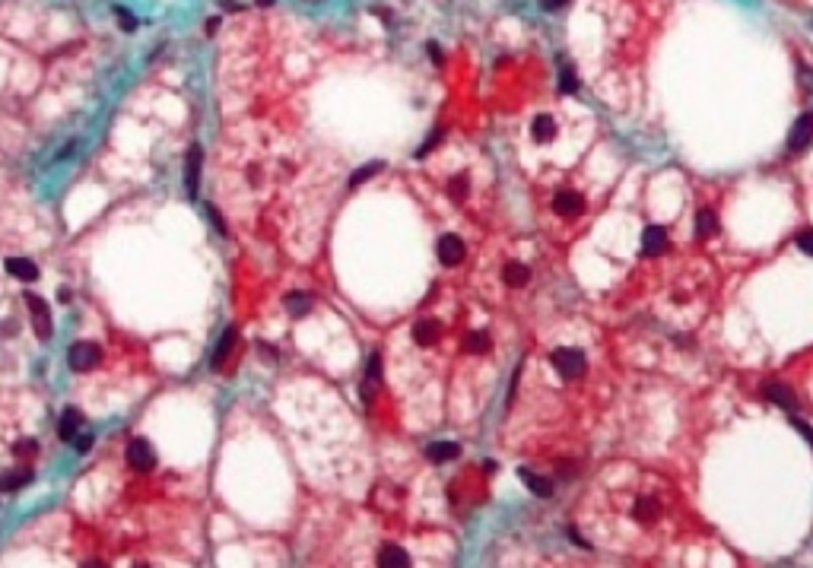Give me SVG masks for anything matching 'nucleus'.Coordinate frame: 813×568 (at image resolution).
<instances>
[{"label": "nucleus", "instance_id": "32", "mask_svg": "<svg viewBox=\"0 0 813 568\" xmlns=\"http://www.w3.org/2000/svg\"><path fill=\"white\" fill-rule=\"evenodd\" d=\"M207 213H210V220H213L216 232H220V235H226V232H229V229H226V222H222V216H220V213H216V210H213V206H207Z\"/></svg>", "mask_w": 813, "mask_h": 568}, {"label": "nucleus", "instance_id": "9", "mask_svg": "<svg viewBox=\"0 0 813 568\" xmlns=\"http://www.w3.org/2000/svg\"><path fill=\"white\" fill-rule=\"evenodd\" d=\"M642 251H645V254L667 251V229H664V226H648L645 235H642Z\"/></svg>", "mask_w": 813, "mask_h": 568}, {"label": "nucleus", "instance_id": "14", "mask_svg": "<svg viewBox=\"0 0 813 568\" xmlns=\"http://www.w3.org/2000/svg\"><path fill=\"white\" fill-rule=\"evenodd\" d=\"M458 454H461V445H455V441H435V445L426 448V457L432 460V464H445V460H455Z\"/></svg>", "mask_w": 813, "mask_h": 568}, {"label": "nucleus", "instance_id": "25", "mask_svg": "<svg viewBox=\"0 0 813 568\" xmlns=\"http://www.w3.org/2000/svg\"><path fill=\"white\" fill-rule=\"evenodd\" d=\"M381 169H385V165H381V162L362 165V169H359L356 175H353V178H350V187H359V185H362V181H369V178H372V175H375V171H381Z\"/></svg>", "mask_w": 813, "mask_h": 568}, {"label": "nucleus", "instance_id": "22", "mask_svg": "<svg viewBox=\"0 0 813 568\" xmlns=\"http://www.w3.org/2000/svg\"><path fill=\"white\" fill-rule=\"evenodd\" d=\"M658 514H661V508H658V502H651V499L635 505V520H642V524H651Z\"/></svg>", "mask_w": 813, "mask_h": 568}, {"label": "nucleus", "instance_id": "26", "mask_svg": "<svg viewBox=\"0 0 813 568\" xmlns=\"http://www.w3.org/2000/svg\"><path fill=\"white\" fill-rule=\"evenodd\" d=\"M467 349L470 353H486V349H490V336L483 334V330H474V334L467 336Z\"/></svg>", "mask_w": 813, "mask_h": 568}, {"label": "nucleus", "instance_id": "23", "mask_svg": "<svg viewBox=\"0 0 813 568\" xmlns=\"http://www.w3.org/2000/svg\"><path fill=\"white\" fill-rule=\"evenodd\" d=\"M575 90H579V76H575V70L563 67V70H559V92L569 96V92H575Z\"/></svg>", "mask_w": 813, "mask_h": 568}, {"label": "nucleus", "instance_id": "19", "mask_svg": "<svg viewBox=\"0 0 813 568\" xmlns=\"http://www.w3.org/2000/svg\"><path fill=\"white\" fill-rule=\"evenodd\" d=\"M553 134H556V124H553V118L540 115L537 121L531 124V137L537 140V143H546V140H553Z\"/></svg>", "mask_w": 813, "mask_h": 568}, {"label": "nucleus", "instance_id": "1", "mask_svg": "<svg viewBox=\"0 0 813 568\" xmlns=\"http://www.w3.org/2000/svg\"><path fill=\"white\" fill-rule=\"evenodd\" d=\"M553 369L559 371V378H565V381H572V378H581L585 375V369H588V362H585V353L581 349H556L553 353Z\"/></svg>", "mask_w": 813, "mask_h": 568}, {"label": "nucleus", "instance_id": "16", "mask_svg": "<svg viewBox=\"0 0 813 568\" xmlns=\"http://www.w3.org/2000/svg\"><path fill=\"white\" fill-rule=\"evenodd\" d=\"M502 280H505V286L518 289V286H524V283L531 280V270L524 267V264H518V260H509L505 270H502Z\"/></svg>", "mask_w": 813, "mask_h": 568}, {"label": "nucleus", "instance_id": "34", "mask_svg": "<svg viewBox=\"0 0 813 568\" xmlns=\"http://www.w3.org/2000/svg\"><path fill=\"white\" fill-rule=\"evenodd\" d=\"M32 451H38V441H35V439H26V441L16 445V454H32Z\"/></svg>", "mask_w": 813, "mask_h": 568}, {"label": "nucleus", "instance_id": "4", "mask_svg": "<svg viewBox=\"0 0 813 568\" xmlns=\"http://www.w3.org/2000/svg\"><path fill=\"white\" fill-rule=\"evenodd\" d=\"M127 464H131L137 473H150L153 467H156V451H153L150 441L134 439L131 445H127Z\"/></svg>", "mask_w": 813, "mask_h": 568}, {"label": "nucleus", "instance_id": "17", "mask_svg": "<svg viewBox=\"0 0 813 568\" xmlns=\"http://www.w3.org/2000/svg\"><path fill=\"white\" fill-rule=\"evenodd\" d=\"M439 334H441V327L435 321H416L413 324V340L420 343V346H432V343L439 340Z\"/></svg>", "mask_w": 813, "mask_h": 568}, {"label": "nucleus", "instance_id": "29", "mask_svg": "<svg viewBox=\"0 0 813 568\" xmlns=\"http://www.w3.org/2000/svg\"><path fill=\"white\" fill-rule=\"evenodd\" d=\"M365 378H369V381H381V356H379V353H372V359H369Z\"/></svg>", "mask_w": 813, "mask_h": 568}, {"label": "nucleus", "instance_id": "6", "mask_svg": "<svg viewBox=\"0 0 813 568\" xmlns=\"http://www.w3.org/2000/svg\"><path fill=\"white\" fill-rule=\"evenodd\" d=\"M464 251H467V248H464V241L458 239V235L448 232V235H441V239H439V260L445 264V267H458V264L464 260Z\"/></svg>", "mask_w": 813, "mask_h": 568}, {"label": "nucleus", "instance_id": "3", "mask_svg": "<svg viewBox=\"0 0 813 568\" xmlns=\"http://www.w3.org/2000/svg\"><path fill=\"white\" fill-rule=\"evenodd\" d=\"M26 305H29V311H32V327H35V334H38V340H51V334H55V321H51V308L45 305V299H38V295H26Z\"/></svg>", "mask_w": 813, "mask_h": 568}, {"label": "nucleus", "instance_id": "38", "mask_svg": "<svg viewBox=\"0 0 813 568\" xmlns=\"http://www.w3.org/2000/svg\"><path fill=\"white\" fill-rule=\"evenodd\" d=\"M257 3H261V7H270V3H274V0H257Z\"/></svg>", "mask_w": 813, "mask_h": 568}, {"label": "nucleus", "instance_id": "7", "mask_svg": "<svg viewBox=\"0 0 813 568\" xmlns=\"http://www.w3.org/2000/svg\"><path fill=\"white\" fill-rule=\"evenodd\" d=\"M810 137H813V115H804V118H798V121H794L791 134H788V150L800 152L807 143H810Z\"/></svg>", "mask_w": 813, "mask_h": 568}, {"label": "nucleus", "instance_id": "30", "mask_svg": "<svg viewBox=\"0 0 813 568\" xmlns=\"http://www.w3.org/2000/svg\"><path fill=\"white\" fill-rule=\"evenodd\" d=\"M791 425H794V429H798V432H800V435H804V439H807V445H810V448H813V429H810V423H804V419L791 416Z\"/></svg>", "mask_w": 813, "mask_h": 568}, {"label": "nucleus", "instance_id": "18", "mask_svg": "<svg viewBox=\"0 0 813 568\" xmlns=\"http://www.w3.org/2000/svg\"><path fill=\"white\" fill-rule=\"evenodd\" d=\"M235 340H239V334H235V327H229L226 334H222V340L216 343V353H213V369H222V362H226V356L232 353Z\"/></svg>", "mask_w": 813, "mask_h": 568}, {"label": "nucleus", "instance_id": "5", "mask_svg": "<svg viewBox=\"0 0 813 568\" xmlns=\"http://www.w3.org/2000/svg\"><path fill=\"white\" fill-rule=\"evenodd\" d=\"M763 397H765V404L782 406V410H794V406H798L794 390L788 388V384H782V381H769V384H765V388H763Z\"/></svg>", "mask_w": 813, "mask_h": 568}, {"label": "nucleus", "instance_id": "20", "mask_svg": "<svg viewBox=\"0 0 813 568\" xmlns=\"http://www.w3.org/2000/svg\"><path fill=\"white\" fill-rule=\"evenodd\" d=\"M715 229H718V216H715V210H699V213H696V235H699V239L712 235Z\"/></svg>", "mask_w": 813, "mask_h": 568}, {"label": "nucleus", "instance_id": "2", "mask_svg": "<svg viewBox=\"0 0 813 568\" xmlns=\"http://www.w3.org/2000/svg\"><path fill=\"white\" fill-rule=\"evenodd\" d=\"M67 362L73 371H92L99 362H102V349L96 343H73L67 349Z\"/></svg>", "mask_w": 813, "mask_h": 568}, {"label": "nucleus", "instance_id": "24", "mask_svg": "<svg viewBox=\"0 0 813 568\" xmlns=\"http://www.w3.org/2000/svg\"><path fill=\"white\" fill-rule=\"evenodd\" d=\"M29 479H32V473H29V470L26 473H10L7 479H0V489H3V492H13V489L26 486Z\"/></svg>", "mask_w": 813, "mask_h": 568}, {"label": "nucleus", "instance_id": "8", "mask_svg": "<svg viewBox=\"0 0 813 568\" xmlns=\"http://www.w3.org/2000/svg\"><path fill=\"white\" fill-rule=\"evenodd\" d=\"M553 210L559 213V216H579L581 210H585V204H581V194H575V191H559L556 197H553Z\"/></svg>", "mask_w": 813, "mask_h": 568}, {"label": "nucleus", "instance_id": "35", "mask_svg": "<svg viewBox=\"0 0 813 568\" xmlns=\"http://www.w3.org/2000/svg\"><path fill=\"white\" fill-rule=\"evenodd\" d=\"M118 16H121V29H125V32H131V29H137V22H134V16H131V13H125V10H118Z\"/></svg>", "mask_w": 813, "mask_h": 568}, {"label": "nucleus", "instance_id": "15", "mask_svg": "<svg viewBox=\"0 0 813 568\" xmlns=\"http://www.w3.org/2000/svg\"><path fill=\"white\" fill-rule=\"evenodd\" d=\"M379 565L381 568H406V565H410V555H406L400 546H381Z\"/></svg>", "mask_w": 813, "mask_h": 568}, {"label": "nucleus", "instance_id": "33", "mask_svg": "<svg viewBox=\"0 0 813 568\" xmlns=\"http://www.w3.org/2000/svg\"><path fill=\"white\" fill-rule=\"evenodd\" d=\"M73 445H76V451H90V448H92V435H83V432H80V435L73 439Z\"/></svg>", "mask_w": 813, "mask_h": 568}, {"label": "nucleus", "instance_id": "37", "mask_svg": "<svg viewBox=\"0 0 813 568\" xmlns=\"http://www.w3.org/2000/svg\"><path fill=\"white\" fill-rule=\"evenodd\" d=\"M429 57H432V64H439V67H441V51H439V45H435V41L429 45Z\"/></svg>", "mask_w": 813, "mask_h": 568}, {"label": "nucleus", "instance_id": "13", "mask_svg": "<svg viewBox=\"0 0 813 568\" xmlns=\"http://www.w3.org/2000/svg\"><path fill=\"white\" fill-rule=\"evenodd\" d=\"M518 476H521L524 486L531 489L534 495H540V499H550V495H553V483H550V479H544V476H537V473H531L528 467H518Z\"/></svg>", "mask_w": 813, "mask_h": 568}, {"label": "nucleus", "instance_id": "21", "mask_svg": "<svg viewBox=\"0 0 813 568\" xmlns=\"http://www.w3.org/2000/svg\"><path fill=\"white\" fill-rule=\"evenodd\" d=\"M286 308H290L292 318H302V315H309V311H311V299H309V295H302V292H292L290 299H286Z\"/></svg>", "mask_w": 813, "mask_h": 568}, {"label": "nucleus", "instance_id": "36", "mask_svg": "<svg viewBox=\"0 0 813 568\" xmlns=\"http://www.w3.org/2000/svg\"><path fill=\"white\" fill-rule=\"evenodd\" d=\"M563 3H569V0H540V7H544V10H559Z\"/></svg>", "mask_w": 813, "mask_h": 568}, {"label": "nucleus", "instance_id": "31", "mask_svg": "<svg viewBox=\"0 0 813 568\" xmlns=\"http://www.w3.org/2000/svg\"><path fill=\"white\" fill-rule=\"evenodd\" d=\"M439 140H441V130H432V134H429V140H426V143H423L420 150H416V159H420V156H426V152L432 150V146L439 143Z\"/></svg>", "mask_w": 813, "mask_h": 568}, {"label": "nucleus", "instance_id": "11", "mask_svg": "<svg viewBox=\"0 0 813 568\" xmlns=\"http://www.w3.org/2000/svg\"><path fill=\"white\" fill-rule=\"evenodd\" d=\"M80 432H83V413H80V410H67L61 416V423H57V435H61L64 441H73Z\"/></svg>", "mask_w": 813, "mask_h": 568}, {"label": "nucleus", "instance_id": "28", "mask_svg": "<svg viewBox=\"0 0 813 568\" xmlns=\"http://www.w3.org/2000/svg\"><path fill=\"white\" fill-rule=\"evenodd\" d=\"M794 245H798L804 254H810V257H813V232H810V229H804V232L794 235Z\"/></svg>", "mask_w": 813, "mask_h": 568}, {"label": "nucleus", "instance_id": "12", "mask_svg": "<svg viewBox=\"0 0 813 568\" xmlns=\"http://www.w3.org/2000/svg\"><path fill=\"white\" fill-rule=\"evenodd\" d=\"M3 267H7L10 276H16V280H22V283L38 280V267H35L32 260H26V257H7Z\"/></svg>", "mask_w": 813, "mask_h": 568}, {"label": "nucleus", "instance_id": "10", "mask_svg": "<svg viewBox=\"0 0 813 568\" xmlns=\"http://www.w3.org/2000/svg\"><path fill=\"white\" fill-rule=\"evenodd\" d=\"M200 162H204V150H200V146H191V152H188V169H185V185H188V194H191V197H197Z\"/></svg>", "mask_w": 813, "mask_h": 568}, {"label": "nucleus", "instance_id": "27", "mask_svg": "<svg viewBox=\"0 0 813 568\" xmlns=\"http://www.w3.org/2000/svg\"><path fill=\"white\" fill-rule=\"evenodd\" d=\"M448 194H451L455 200H464V197H467V178H464V175L451 178V181H448Z\"/></svg>", "mask_w": 813, "mask_h": 568}]
</instances>
